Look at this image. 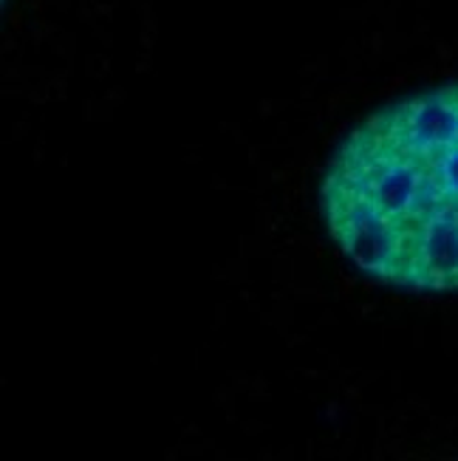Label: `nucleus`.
<instances>
[{
  "instance_id": "obj_1",
  "label": "nucleus",
  "mask_w": 458,
  "mask_h": 461,
  "mask_svg": "<svg viewBox=\"0 0 458 461\" xmlns=\"http://www.w3.org/2000/svg\"><path fill=\"white\" fill-rule=\"evenodd\" d=\"M323 221L351 267L408 292H458V83L365 116L320 185Z\"/></svg>"
}]
</instances>
